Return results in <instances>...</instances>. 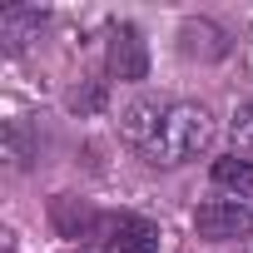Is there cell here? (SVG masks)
Masks as SVG:
<instances>
[{
  "instance_id": "cell-1",
  "label": "cell",
  "mask_w": 253,
  "mask_h": 253,
  "mask_svg": "<svg viewBox=\"0 0 253 253\" xmlns=\"http://www.w3.org/2000/svg\"><path fill=\"white\" fill-rule=\"evenodd\" d=\"M209 144H213V114L204 104H169L159 134L149 144V159L154 164H189Z\"/></svg>"
},
{
  "instance_id": "cell-2",
  "label": "cell",
  "mask_w": 253,
  "mask_h": 253,
  "mask_svg": "<svg viewBox=\"0 0 253 253\" xmlns=\"http://www.w3.org/2000/svg\"><path fill=\"white\" fill-rule=\"evenodd\" d=\"M194 228H199V238H209V243H228V238H248V233H253V213H248V204H238V199H209V204H199Z\"/></svg>"
},
{
  "instance_id": "cell-3",
  "label": "cell",
  "mask_w": 253,
  "mask_h": 253,
  "mask_svg": "<svg viewBox=\"0 0 253 253\" xmlns=\"http://www.w3.org/2000/svg\"><path fill=\"white\" fill-rule=\"evenodd\" d=\"M109 75L114 80H144L149 75V50H144V35L134 25H119L109 35Z\"/></svg>"
},
{
  "instance_id": "cell-4",
  "label": "cell",
  "mask_w": 253,
  "mask_h": 253,
  "mask_svg": "<svg viewBox=\"0 0 253 253\" xmlns=\"http://www.w3.org/2000/svg\"><path fill=\"white\" fill-rule=\"evenodd\" d=\"M109 253H159V223L149 218H119L109 233Z\"/></svg>"
},
{
  "instance_id": "cell-5",
  "label": "cell",
  "mask_w": 253,
  "mask_h": 253,
  "mask_svg": "<svg viewBox=\"0 0 253 253\" xmlns=\"http://www.w3.org/2000/svg\"><path fill=\"white\" fill-rule=\"evenodd\" d=\"M164 109H169V104H159V99H139V104H129V109H124V139L139 144V149H149L154 134H159V124H164Z\"/></svg>"
},
{
  "instance_id": "cell-6",
  "label": "cell",
  "mask_w": 253,
  "mask_h": 253,
  "mask_svg": "<svg viewBox=\"0 0 253 253\" xmlns=\"http://www.w3.org/2000/svg\"><path fill=\"white\" fill-rule=\"evenodd\" d=\"M45 15L35 5H10V10H0V40H5V50H25L35 35H40Z\"/></svg>"
},
{
  "instance_id": "cell-7",
  "label": "cell",
  "mask_w": 253,
  "mask_h": 253,
  "mask_svg": "<svg viewBox=\"0 0 253 253\" xmlns=\"http://www.w3.org/2000/svg\"><path fill=\"white\" fill-rule=\"evenodd\" d=\"M213 184H218V189H228L233 199H253V164H248V159H238V154H228V159H218V164H213Z\"/></svg>"
},
{
  "instance_id": "cell-8",
  "label": "cell",
  "mask_w": 253,
  "mask_h": 253,
  "mask_svg": "<svg viewBox=\"0 0 253 253\" xmlns=\"http://www.w3.org/2000/svg\"><path fill=\"white\" fill-rule=\"evenodd\" d=\"M233 144L253 149V104H238V114H233Z\"/></svg>"
}]
</instances>
